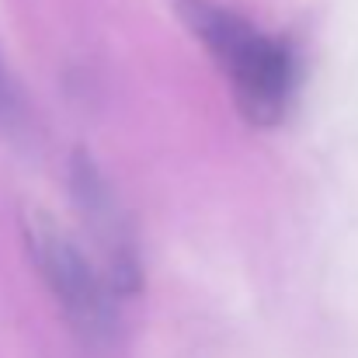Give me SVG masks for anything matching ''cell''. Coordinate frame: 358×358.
<instances>
[{
  "mask_svg": "<svg viewBox=\"0 0 358 358\" xmlns=\"http://www.w3.org/2000/svg\"><path fill=\"white\" fill-rule=\"evenodd\" d=\"M181 21L206 42L216 63L230 73L240 112L257 125L278 122L296 87V56L285 42L261 35L216 0H178Z\"/></svg>",
  "mask_w": 358,
  "mask_h": 358,
  "instance_id": "obj_1",
  "label": "cell"
},
{
  "mask_svg": "<svg viewBox=\"0 0 358 358\" xmlns=\"http://www.w3.org/2000/svg\"><path fill=\"white\" fill-rule=\"evenodd\" d=\"M24 237L31 261L45 285L52 289L56 303L63 306L66 320L91 341H101L112 334V285L101 278V271L87 261V254L77 247V240L66 237L49 216L31 213L24 223Z\"/></svg>",
  "mask_w": 358,
  "mask_h": 358,
  "instance_id": "obj_2",
  "label": "cell"
},
{
  "mask_svg": "<svg viewBox=\"0 0 358 358\" xmlns=\"http://www.w3.org/2000/svg\"><path fill=\"white\" fill-rule=\"evenodd\" d=\"M73 202L105 250V282L112 285V292H132L139 282V268H136V247L129 237V227L105 178L84 153L73 160Z\"/></svg>",
  "mask_w": 358,
  "mask_h": 358,
  "instance_id": "obj_3",
  "label": "cell"
},
{
  "mask_svg": "<svg viewBox=\"0 0 358 358\" xmlns=\"http://www.w3.org/2000/svg\"><path fill=\"white\" fill-rule=\"evenodd\" d=\"M17 125H21V98H17V87L7 77V66L0 59V129L10 132Z\"/></svg>",
  "mask_w": 358,
  "mask_h": 358,
  "instance_id": "obj_4",
  "label": "cell"
}]
</instances>
